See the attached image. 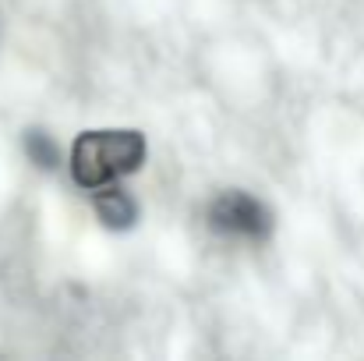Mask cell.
Wrapping results in <instances>:
<instances>
[{"instance_id": "cell-3", "label": "cell", "mask_w": 364, "mask_h": 361, "mask_svg": "<svg viewBox=\"0 0 364 361\" xmlns=\"http://www.w3.org/2000/svg\"><path fill=\"white\" fill-rule=\"evenodd\" d=\"M96 213H100V220L107 224V227H114V231H127L134 220H138V206H134V199L121 192V188H114V184H107L100 195H96Z\"/></svg>"}, {"instance_id": "cell-4", "label": "cell", "mask_w": 364, "mask_h": 361, "mask_svg": "<svg viewBox=\"0 0 364 361\" xmlns=\"http://www.w3.org/2000/svg\"><path fill=\"white\" fill-rule=\"evenodd\" d=\"M25 152L39 170H53L60 163V145L46 135V131H28L25 135Z\"/></svg>"}, {"instance_id": "cell-2", "label": "cell", "mask_w": 364, "mask_h": 361, "mask_svg": "<svg viewBox=\"0 0 364 361\" xmlns=\"http://www.w3.org/2000/svg\"><path fill=\"white\" fill-rule=\"evenodd\" d=\"M209 227L227 238H265L269 234V213L258 199L244 192H227L209 206Z\"/></svg>"}, {"instance_id": "cell-1", "label": "cell", "mask_w": 364, "mask_h": 361, "mask_svg": "<svg viewBox=\"0 0 364 361\" xmlns=\"http://www.w3.org/2000/svg\"><path fill=\"white\" fill-rule=\"evenodd\" d=\"M145 163V138L138 131H89L75 142L71 174L82 188L96 192L134 174Z\"/></svg>"}]
</instances>
